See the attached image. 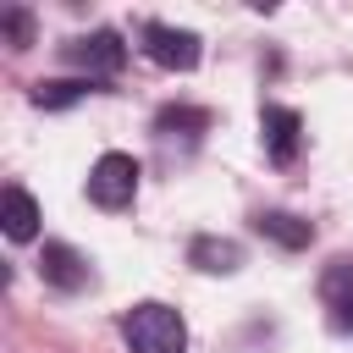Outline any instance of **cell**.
<instances>
[{"label": "cell", "mask_w": 353, "mask_h": 353, "mask_svg": "<svg viewBox=\"0 0 353 353\" xmlns=\"http://www.w3.org/2000/svg\"><path fill=\"white\" fill-rule=\"evenodd\" d=\"M0 28H6L11 50H28V44H33V11H22V6H6V11H0Z\"/></svg>", "instance_id": "13"}, {"label": "cell", "mask_w": 353, "mask_h": 353, "mask_svg": "<svg viewBox=\"0 0 353 353\" xmlns=\"http://www.w3.org/2000/svg\"><path fill=\"white\" fill-rule=\"evenodd\" d=\"M39 276H44L55 292H83V287L94 281V265H88V254H77L72 243H44Z\"/></svg>", "instance_id": "6"}, {"label": "cell", "mask_w": 353, "mask_h": 353, "mask_svg": "<svg viewBox=\"0 0 353 353\" xmlns=\"http://www.w3.org/2000/svg\"><path fill=\"white\" fill-rule=\"evenodd\" d=\"M138 160L132 154H121V149H110V154H99L94 160V171H88V199L99 204V210H127L132 199H138Z\"/></svg>", "instance_id": "2"}, {"label": "cell", "mask_w": 353, "mask_h": 353, "mask_svg": "<svg viewBox=\"0 0 353 353\" xmlns=\"http://www.w3.org/2000/svg\"><path fill=\"white\" fill-rule=\"evenodd\" d=\"M320 303L336 331H353V259H331L320 270Z\"/></svg>", "instance_id": "7"}, {"label": "cell", "mask_w": 353, "mask_h": 353, "mask_svg": "<svg viewBox=\"0 0 353 353\" xmlns=\"http://www.w3.org/2000/svg\"><path fill=\"white\" fill-rule=\"evenodd\" d=\"M61 55H66V66H77V72H88V77H110V72H121V66H127V44H121V33H116V28L77 33V39H66V44H61Z\"/></svg>", "instance_id": "3"}, {"label": "cell", "mask_w": 353, "mask_h": 353, "mask_svg": "<svg viewBox=\"0 0 353 353\" xmlns=\"http://www.w3.org/2000/svg\"><path fill=\"white\" fill-rule=\"evenodd\" d=\"M204 127H210V110H204V105H165V110L154 116V138H160V143H171V138L193 143Z\"/></svg>", "instance_id": "11"}, {"label": "cell", "mask_w": 353, "mask_h": 353, "mask_svg": "<svg viewBox=\"0 0 353 353\" xmlns=\"http://www.w3.org/2000/svg\"><path fill=\"white\" fill-rule=\"evenodd\" d=\"M143 55H149L154 66H165V72H193V66H199V55H204V44H199V33H193V28L143 22Z\"/></svg>", "instance_id": "4"}, {"label": "cell", "mask_w": 353, "mask_h": 353, "mask_svg": "<svg viewBox=\"0 0 353 353\" xmlns=\"http://www.w3.org/2000/svg\"><path fill=\"white\" fill-rule=\"evenodd\" d=\"M0 226H6L11 243H33V237H39V204H33L28 188L11 182V188L0 193Z\"/></svg>", "instance_id": "8"}, {"label": "cell", "mask_w": 353, "mask_h": 353, "mask_svg": "<svg viewBox=\"0 0 353 353\" xmlns=\"http://www.w3.org/2000/svg\"><path fill=\"white\" fill-rule=\"evenodd\" d=\"M188 265L204 270V276H232V270L243 265V248H237L232 237H210V232H204V237L188 243Z\"/></svg>", "instance_id": "9"}, {"label": "cell", "mask_w": 353, "mask_h": 353, "mask_svg": "<svg viewBox=\"0 0 353 353\" xmlns=\"http://www.w3.org/2000/svg\"><path fill=\"white\" fill-rule=\"evenodd\" d=\"M254 232L270 237V243H281V248H309L314 243V226L303 215H287V210H259L254 215Z\"/></svg>", "instance_id": "10"}, {"label": "cell", "mask_w": 353, "mask_h": 353, "mask_svg": "<svg viewBox=\"0 0 353 353\" xmlns=\"http://www.w3.org/2000/svg\"><path fill=\"white\" fill-rule=\"evenodd\" d=\"M259 138H265V154L276 165H292L298 149H303V116L292 105H265L259 110Z\"/></svg>", "instance_id": "5"}, {"label": "cell", "mask_w": 353, "mask_h": 353, "mask_svg": "<svg viewBox=\"0 0 353 353\" xmlns=\"http://www.w3.org/2000/svg\"><path fill=\"white\" fill-rule=\"evenodd\" d=\"M121 336L132 353H188V320L182 309L149 298V303H132L121 314Z\"/></svg>", "instance_id": "1"}, {"label": "cell", "mask_w": 353, "mask_h": 353, "mask_svg": "<svg viewBox=\"0 0 353 353\" xmlns=\"http://www.w3.org/2000/svg\"><path fill=\"white\" fill-rule=\"evenodd\" d=\"M94 94V83L88 77H50V83H33V105L39 110H66V105H77V99H88Z\"/></svg>", "instance_id": "12"}]
</instances>
